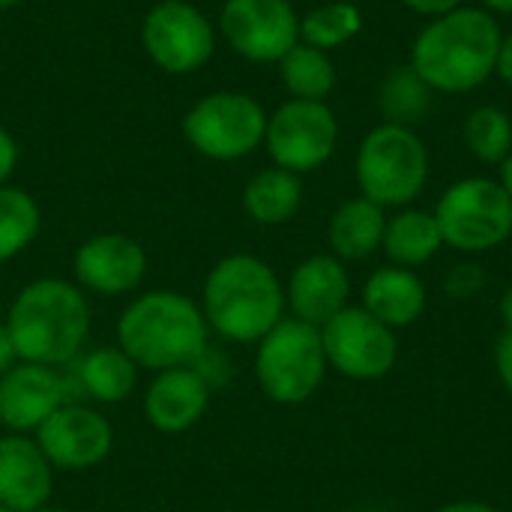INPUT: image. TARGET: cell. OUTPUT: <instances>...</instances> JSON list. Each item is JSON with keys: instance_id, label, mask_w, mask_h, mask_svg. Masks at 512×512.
<instances>
[{"instance_id": "cell-16", "label": "cell", "mask_w": 512, "mask_h": 512, "mask_svg": "<svg viewBox=\"0 0 512 512\" xmlns=\"http://www.w3.org/2000/svg\"><path fill=\"white\" fill-rule=\"evenodd\" d=\"M285 306L291 318L321 330L330 318L351 306V276L345 261L330 252L300 261L285 282Z\"/></svg>"}, {"instance_id": "cell-10", "label": "cell", "mask_w": 512, "mask_h": 512, "mask_svg": "<svg viewBox=\"0 0 512 512\" xmlns=\"http://www.w3.org/2000/svg\"><path fill=\"white\" fill-rule=\"evenodd\" d=\"M339 141V123L327 102L288 99L267 117L264 147L276 168L309 174L324 168Z\"/></svg>"}, {"instance_id": "cell-11", "label": "cell", "mask_w": 512, "mask_h": 512, "mask_svg": "<svg viewBox=\"0 0 512 512\" xmlns=\"http://www.w3.org/2000/svg\"><path fill=\"white\" fill-rule=\"evenodd\" d=\"M141 45L162 72L192 75L213 57L216 27L189 0H159L144 15Z\"/></svg>"}, {"instance_id": "cell-37", "label": "cell", "mask_w": 512, "mask_h": 512, "mask_svg": "<svg viewBox=\"0 0 512 512\" xmlns=\"http://www.w3.org/2000/svg\"><path fill=\"white\" fill-rule=\"evenodd\" d=\"M498 315L504 321V330H512V282L504 288V294L498 300Z\"/></svg>"}, {"instance_id": "cell-30", "label": "cell", "mask_w": 512, "mask_h": 512, "mask_svg": "<svg viewBox=\"0 0 512 512\" xmlns=\"http://www.w3.org/2000/svg\"><path fill=\"white\" fill-rule=\"evenodd\" d=\"M207 384H210V390H219V387H225L228 384V378H231V360L222 354V351H213V345H207L204 348V354L195 360V366H192Z\"/></svg>"}, {"instance_id": "cell-42", "label": "cell", "mask_w": 512, "mask_h": 512, "mask_svg": "<svg viewBox=\"0 0 512 512\" xmlns=\"http://www.w3.org/2000/svg\"><path fill=\"white\" fill-rule=\"evenodd\" d=\"M0 512H12V510H6V507H0Z\"/></svg>"}, {"instance_id": "cell-19", "label": "cell", "mask_w": 512, "mask_h": 512, "mask_svg": "<svg viewBox=\"0 0 512 512\" xmlns=\"http://www.w3.org/2000/svg\"><path fill=\"white\" fill-rule=\"evenodd\" d=\"M66 378L78 402L90 405H120L138 390L141 369L120 345H99L78 354L66 366Z\"/></svg>"}, {"instance_id": "cell-1", "label": "cell", "mask_w": 512, "mask_h": 512, "mask_svg": "<svg viewBox=\"0 0 512 512\" xmlns=\"http://www.w3.org/2000/svg\"><path fill=\"white\" fill-rule=\"evenodd\" d=\"M201 312L213 336L234 345H258L288 315L285 282L258 255H225L201 285Z\"/></svg>"}, {"instance_id": "cell-4", "label": "cell", "mask_w": 512, "mask_h": 512, "mask_svg": "<svg viewBox=\"0 0 512 512\" xmlns=\"http://www.w3.org/2000/svg\"><path fill=\"white\" fill-rule=\"evenodd\" d=\"M210 327L201 303L183 291H144L126 303L117 318V345L144 372L195 366L210 345Z\"/></svg>"}, {"instance_id": "cell-23", "label": "cell", "mask_w": 512, "mask_h": 512, "mask_svg": "<svg viewBox=\"0 0 512 512\" xmlns=\"http://www.w3.org/2000/svg\"><path fill=\"white\" fill-rule=\"evenodd\" d=\"M303 204V180L285 168H264L243 186V210L252 222L276 228L291 222Z\"/></svg>"}, {"instance_id": "cell-28", "label": "cell", "mask_w": 512, "mask_h": 512, "mask_svg": "<svg viewBox=\"0 0 512 512\" xmlns=\"http://www.w3.org/2000/svg\"><path fill=\"white\" fill-rule=\"evenodd\" d=\"M462 141L483 165H501L512 153V120L498 105H480L462 126Z\"/></svg>"}, {"instance_id": "cell-40", "label": "cell", "mask_w": 512, "mask_h": 512, "mask_svg": "<svg viewBox=\"0 0 512 512\" xmlns=\"http://www.w3.org/2000/svg\"><path fill=\"white\" fill-rule=\"evenodd\" d=\"M33 512H69L66 507H57V504H45V507H39V510Z\"/></svg>"}, {"instance_id": "cell-7", "label": "cell", "mask_w": 512, "mask_h": 512, "mask_svg": "<svg viewBox=\"0 0 512 512\" xmlns=\"http://www.w3.org/2000/svg\"><path fill=\"white\" fill-rule=\"evenodd\" d=\"M444 246L462 255L492 252L512 237V201L492 177H465L444 189L435 204Z\"/></svg>"}, {"instance_id": "cell-32", "label": "cell", "mask_w": 512, "mask_h": 512, "mask_svg": "<svg viewBox=\"0 0 512 512\" xmlns=\"http://www.w3.org/2000/svg\"><path fill=\"white\" fill-rule=\"evenodd\" d=\"M15 165H18V144H15V138L0 126V186L9 183Z\"/></svg>"}, {"instance_id": "cell-36", "label": "cell", "mask_w": 512, "mask_h": 512, "mask_svg": "<svg viewBox=\"0 0 512 512\" xmlns=\"http://www.w3.org/2000/svg\"><path fill=\"white\" fill-rule=\"evenodd\" d=\"M435 512H501L498 507L486 504V501H453V504H444L441 510Z\"/></svg>"}, {"instance_id": "cell-29", "label": "cell", "mask_w": 512, "mask_h": 512, "mask_svg": "<svg viewBox=\"0 0 512 512\" xmlns=\"http://www.w3.org/2000/svg\"><path fill=\"white\" fill-rule=\"evenodd\" d=\"M483 288H486V273H483V267L474 264V261L456 264V267L447 273V279H444V291H447L453 300H474V297L483 294Z\"/></svg>"}, {"instance_id": "cell-24", "label": "cell", "mask_w": 512, "mask_h": 512, "mask_svg": "<svg viewBox=\"0 0 512 512\" xmlns=\"http://www.w3.org/2000/svg\"><path fill=\"white\" fill-rule=\"evenodd\" d=\"M279 78H282L285 90L291 93V99L327 102V96L336 87V66L327 51L297 42L279 60Z\"/></svg>"}, {"instance_id": "cell-9", "label": "cell", "mask_w": 512, "mask_h": 512, "mask_svg": "<svg viewBox=\"0 0 512 512\" xmlns=\"http://www.w3.org/2000/svg\"><path fill=\"white\" fill-rule=\"evenodd\" d=\"M321 342L327 366L348 381H381L399 360V333L354 303L321 327Z\"/></svg>"}, {"instance_id": "cell-34", "label": "cell", "mask_w": 512, "mask_h": 512, "mask_svg": "<svg viewBox=\"0 0 512 512\" xmlns=\"http://www.w3.org/2000/svg\"><path fill=\"white\" fill-rule=\"evenodd\" d=\"M15 363H18V351H15L12 333H9V327H6V318H0V375L9 372Z\"/></svg>"}, {"instance_id": "cell-41", "label": "cell", "mask_w": 512, "mask_h": 512, "mask_svg": "<svg viewBox=\"0 0 512 512\" xmlns=\"http://www.w3.org/2000/svg\"><path fill=\"white\" fill-rule=\"evenodd\" d=\"M21 0H0V9H12V6H18Z\"/></svg>"}, {"instance_id": "cell-31", "label": "cell", "mask_w": 512, "mask_h": 512, "mask_svg": "<svg viewBox=\"0 0 512 512\" xmlns=\"http://www.w3.org/2000/svg\"><path fill=\"white\" fill-rule=\"evenodd\" d=\"M495 372L501 387L512 396V330H504L495 345Z\"/></svg>"}, {"instance_id": "cell-33", "label": "cell", "mask_w": 512, "mask_h": 512, "mask_svg": "<svg viewBox=\"0 0 512 512\" xmlns=\"http://www.w3.org/2000/svg\"><path fill=\"white\" fill-rule=\"evenodd\" d=\"M411 12L417 15H426V18H438V15H447L459 6H465V0H402Z\"/></svg>"}, {"instance_id": "cell-39", "label": "cell", "mask_w": 512, "mask_h": 512, "mask_svg": "<svg viewBox=\"0 0 512 512\" xmlns=\"http://www.w3.org/2000/svg\"><path fill=\"white\" fill-rule=\"evenodd\" d=\"M483 9L492 15H512V0H483Z\"/></svg>"}, {"instance_id": "cell-13", "label": "cell", "mask_w": 512, "mask_h": 512, "mask_svg": "<svg viewBox=\"0 0 512 512\" xmlns=\"http://www.w3.org/2000/svg\"><path fill=\"white\" fill-rule=\"evenodd\" d=\"M219 30L240 57L279 63L300 42V15L291 0H225Z\"/></svg>"}, {"instance_id": "cell-27", "label": "cell", "mask_w": 512, "mask_h": 512, "mask_svg": "<svg viewBox=\"0 0 512 512\" xmlns=\"http://www.w3.org/2000/svg\"><path fill=\"white\" fill-rule=\"evenodd\" d=\"M360 30H363V12L351 0L324 3L300 18V42L321 48L327 54L348 45Z\"/></svg>"}, {"instance_id": "cell-18", "label": "cell", "mask_w": 512, "mask_h": 512, "mask_svg": "<svg viewBox=\"0 0 512 512\" xmlns=\"http://www.w3.org/2000/svg\"><path fill=\"white\" fill-rule=\"evenodd\" d=\"M54 468L45 459L33 435L0 438V507L12 512H33L51 504Z\"/></svg>"}, {"instance_id": "cell-35", "label": "cell", "mask_w": 512, "mask_h": 512, "mask_svg": "<svg viewBox=\"0 0 512 512\" xmlns=\"http://www.w3.org/2000/svg\"><path fill=\"white\" fill-rule=\"evenodd\" d=\"M495 75L512 87V30L501 36V48H498V63H495Z\"/></svg>"}, {"instance_id": "cell-38", "label": "cell", "mask_w": 512, "mask_h": 512, "mask_svg": "<svg viewBox=\"0 0 512 512\" xmlns=\"http://www.w3.org/2000/svg\"><path fill=\"white\" fill-rule=\"evenodd\" d=\"M501 168V174H498V183L504 186V192L510 195V201H512V153L498 165Z\"/></svg>"}, {"instance_id": "cell-12", "label": "cell", "mask_w": 512, "mask_h": 512, "mask_svg": "<svg viewBox=\"0 0 512 512\" xmlns=\"http://www.w3.org/2000/svg\"><path fill=\"white\" fill-rule=\"evenodd\" d=\"M36 444L54 471H93L114 450V426L111 420L90 402H66L57 408L36 432Z\"/></svg>"}, {"instance_id": "cell-26", "label": "cell", "mask_w": 512, "mask_h": 512, "mask_svg": "<svg viewBox=\"0 0 512 512\" xmlns=\"http://www.w3.org/2000/svg\"><path fill=\"white\" fill-rule=\"evenodd\" d=\"M42 213L30 192L18 186H0V264L18 258L39 234Z\"/></svg>"}, {"instance_id": "cell-20", "label": "cell", "mask_w": 512, "mask_h": 512, "mask_svg": "<svg viewBox=\"0 0 512 512\" xmlns=\"http://www.w3.org/2000/svg\"><path fill=\"white\" fill-rule=\"evenodd\" d=\"M426 303L429 294L417 270H405L393 264L372 270L360 294V306L396 333L417 324L426 312Z\"/></svg>"}, {"instance_id": "cell-2", "label": "cell", "mask_w": 512, "mask_h": 512, "mask_svg": "<svg viewBox=\"0 0 512 512\" xmlns=\"http://www.w3.org/2000/svg\"><path fill=\"white\" fill-rule=\"evenodd\" d=\"M18 360L66 369L87 345L93 309L87 294L60 276L27 282L6 312Z\"/></svg>"}, {"instance_id": "cell-3", "label": "cell", "mask_w": 512, "mask_h": 512, "mask_svg": "<svg viewBox=\"0 0 512 512\" xmlns=\"http://www.w3.org/2000/svg\"><path fill=\"white\" fill-rule=\"evenodd\" d=\"M501 27L483 6H459L432 18L411 48V66L435 90L462 96L495 75Z\"/></svg>"}, {"instance_id": "cell-15", "label": "cell", "mask_w": 512, "mask_h": 512, "mask_svg": "<svg viewBox=\"0 0 512 512\" xmlns=\"http://www.w3.org/2000/svg\"><path fill=\"white\" fill-rule=\"evenodd\" d=\"M75 285L84 294L96 297H123L141 288L147 276V252L144 246L117 231L87 237L72 258Z\"/></svg>"}, {"instance_id": "cell-21", "label": "cell", "mask_w": 512, "mask_h": 512, "mask_svg": "<svg viewBox=\"0 0 512 512\" xmlns=\"http://www.w3.org/2000/svg\"><path fill=\"white\" fill-rule=\"evenodd\" d=\"M387 228V210L375 201L357 195L339 204L327 222V243L330 255H336L345 264L369 261L375 252H381Z\"/></svg>"}, {"instance_id": "cell-43", "label": "cell", "mask_w": 512, "mask_h": 512, "mask_svg": "<svg viewBox=\"0 0 512 512\" xmlns=\"http://www.w3.org/2000/svg\"><path fill=\"white\" fill-rule=\"evenodd\" d=\"M510 246H512V237H510Z\"/></svg>"}, {"instance_id": "cell-22", "label": "cell", "mask_w": 512, "mask_h": 512, "mask_svg": "<svg viewBox=\"0 0 512 512\" xmlns=\"http://www.w3.org/2000/svg\"><path fill=\"white\" fill-rule=\"evenodd\" d=\"M441 249H444V237L432 210L402 207L393 216H387L384 243H381L387 264L420 270L429 261H435Z\"/></svg>"}, {"instance_id": "cell-8", "label": "cell", "mask_w": 512, "mask_h": 512, "mask_svg": "<svg viewBox=\"0 0 512 512\" xmlns=\"http://www.w3.org/2000/svg\"><path fill=\"white\" fill-rule=\"evenodd\" d=\"M264 105L240 90H216L183 114V138L195 153L216 162H237L264 144Z\"/></svg>"}, {"instance_id": "cell-17", "label": "cell", "mask_w": 512, "mask_h": 512, "mask_svg": "<svg viewBox=\"0 0 512 512\" xmlns=\"http://www.w3.org/2000/svg\"><path fill=\"white\" fill-rule=\"evenodd\" d=\"M210 399V384L192 366L165 369L144 390V417L162 435H183L204 420Z\"/></svg>"}, {"instance_id": "cell-25", "label": "cell", "mask_w": 512, "mask_h": 512, "mask_svg": "<svg viewBox=\"0 0 512 512\" xmlns=\"http://www.w3.org/2000/svg\"><path fill=\"white\" fill-rule=\"evenodd\" d=\"M432 93L435 90L417 75V69L411 63L390 69L387 78L381 81V90H378V108L384 114V123L414 129V123H420L429 114Z\"/></svg>"}, {"instance_id": "cell-6", "label": "cell", "mask_w": 512, "mask_h": 512, "mask_svg": "<svg viewBox=\"0 0 512 512\" xmlns=\"http://www.w3.org/2000/svg\"><path fill=\"white\" fill-rule=\"evenodd\" d=\"M327 372L321 330L291 315L255 345V381L276 405L291 408L309 402L321 390Z\"/></svg>"}, {"instance_id": "cell-14", "label": "cell", "mask_w": 512, "mask_h": 512, "mask_svg": "<svg viewBox=\"0 0 512 512\" xmlns=\"http://www.w3.org/2000/svg\"><path fill=\"white\" fill-rule=\"evenodd\" d=\"M66 402H72L66 369L18 360L0 375V426L12 435H33Z\"/></svg>"}, {"instance_id": "cell-5", "label": "cell", "mask_w": 512, "mask_h": 512, "mask_svg": "<svg viewBox=\"0 0 512 512\" xmlns=\"http://www.w3.org/2000/svg\"><path fill=\"white\" fill-rule=\"evenodd\" d=\"M360 195L384 210L411 207L429 183V150L411 126L381 123L357 147Z\"/></svg>"}]
</instances>
